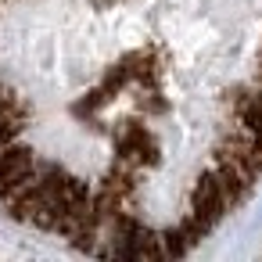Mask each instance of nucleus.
I'll return each mask as SVG.
<instances>
[{
  "label": "nucleus",
  "instance_id": "nucleus-1",
  "mask_svg": "<svg viewBox=\"0 0 262 262\" xmlns=\"http://www.w3.org/2000/svg\"><path fill=\"white\" fill-rule=\"evenodd\" d=\"M115 158H122L126 165L140 169V172H151L158 162H162V151H158V137L137 122V119H126L119 129H115Z\"/></svg>",
  "mask_w": 262,
  "mask_h": 262
},
{
  "label": "nucleus",
  "instance_id": "nucleus-2",
  "mask_svg": "<svg viewBox=\"0 0 262 262\" xmlns=\"http://www.w3.org/2000/svg\"><path fill=\"white\" fill-rule=\"evenodd\" d=\"M40 165H43V158L33 151V147H26V144H8V147H0V201H11L36 172H40Z\"/></svg>",
  "mask_w": 262,
  "mask_h": 262
},
{
  "label": "nucleus",
  "instance_id": "nucleus-3",
  "mask_svg": "<svg viewBox=\"0 0 262 262\" xmlns=\"http://www.w3.org/2000/svg\"><path fill=\"white\" fill-rule=\"evenodd\" d=\"M258 86H262V65H258Z\"/></svg>",
  "mask_w": 262,
  "mask_h": 262
}]
</instances>
